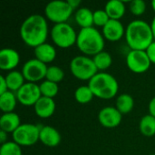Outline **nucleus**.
Returning a JSON list of instances; mask_svg holds the SVG:
<instances>
[{
	"mask_svg": "<svg viewBox=\"0 0 155 155\" xmlns=\"http://www.w3.org/2000/svg\"><path fill=\"white\" fill-rule=\"evenodd\" d=\"M48 35L46 19L38 14L28 16L21 25L20 36L23 42L30 47H37L45 44Z\"/></svg>",
	"mask_w": 155,
	"mask_h": 155,
	"instance_id": "1",
	"label": "nucleus"
},
{
	"mask_svg": "<svg viewBox=\"0 0 155 155\" xmlns=\"http://www.w3.org/2000/svg\"><path fill=\"white\" fill-rule=\"evenodd\" d=\"M126 43L132 50L146 51L153 42L151 25L143 20H134L125 28Z\"/></svg>",
	"mask_w": 155,
	"mask_h": 155,
	"instance_id": "2",
	"label": "nucleus"
},
{
	"mask_svg": "<svg viewBox=\"0 0 155 155\" xmlns=\"http://www.w3.org/2000/svg\"><path fill=\"white\" fill-rule=\"evenodd\" d=\"M76 45L83 54L94 56L104 51V38L94 27L83 28L77 35Z\"/></svg>",
	"mask_w": 155,
	"mask_h": 155,
	"instance_id": "3",
	"label": "nucleus"
},
{
	"mask_svg": "<svg viewBox=\"0 0 155 155\" xmlns=\"http://www.w3.org/2000/svg\"><path fill=\"white\" fill-rule=\"evenodd\" d=\"M88 86L94 96L104 100L114 98L119 90L117 80L107 73H97L89 81Z\"/></svg>",
	"mask_w": 155,
	"mask_h": 155,
	"instance_id": "4",
	"label": "nucleus"
},
{
	"mask_svg": "<svg viewBox=\"0 0 155 155\" xmlns=\"http://www.w3.org/2000/svg\"><path fill=\"white\" fill-rule=\"evenodd\" d=\"M70 71L75 78L83 81H90L98 73L93 58L85 55L74 57L70 63Z\"/></svg>",
	"mask_w": 155,
	"mask_h": 155,
	"instance_id": "5",
	"label": "nucleus"
},
{
	"mask_svg": "<svg viewBox=\"0 0 155 155\" xmlns=\"http://www.w3.org/2000/svg\"><path fill=\"white\" fill-rule=\"evenodd\" d=\"M51 38L55 45L60 48H69L76 45L77 34L67 23L56 24L51 30Z\"/></svg>",
	"mask_w": 155,
	"mask_h": 155,
	"instance_id": "6",
	"label": "nucleus"
},
{
	"mask_svg": "<svg viewBox=\"0 0 155 155\" xmlns=\"http://www.w3.org/2000/svg\"><path fill=\"white\" fill-rule=\"evenodd\" d=\"M73 8L67 1L54 0L48 3L45 8L46 17L53 23L62 24L66 23L73 13Z\"/></svg>",
	"mask_w": 155,
	"mask_h": 155,
	"instance_id": "7",
	"label": "nucleus"
},
{
	"mask_svg": "<svg viewBox=\"0 0 155 155\" xmlns=\"http://www.w3.org/2000/svg\"><path fill=\"white\" fill-rule=\"evenodd\" d=\"M40 128L32 124H22L13 134V140L20 146H32L39 140Z\"/></svg>",
	"mask_w": 155,
	"mask_h": 155,
	"instance_id": "8",
	"label": "nucleus"
},
{
	"mask_svg": "<svg viewBox=\"0 0 155 155\" xmlns=\"http://www.w3.org/2000/svg\"><path fill=\"white\" fill-rule=\"evenodd\" d=\"M47 66L45 64L37 60L36 58L28 60L24 64L22 74L28 83H36L45 78Z\"/></svg>",
	"mask_w": 155,
	"mask_h": 155,
	"instance_id": "9",
	"label": "nucleus"
},
{
	"mask_svg": "<svg viewBox=\"0 0 155 155\" xmlns=\"http://www.w3.org/2000/svg\"><path fill=\"white\" fill-rule=\"evenodd\" d=\"M151 64L146 51L131 50L126 56V64L128 68L135 74L145 73L150 68Z\"/></svg>",
	"mask_w": 155,
	"mask_h": 155,
	"instance_id": "10",
	"label": "nucleus"
},
{
	"mask_svg": "<svg viewBox=\"0 0 155 155\" xmlns=\"http://www.w3.org/2000/svg\"><path fill=\"white\" fill-rule=\"evenodd\" d=\"M17 102L25 106L35 105L41 98L40 86L35 83H25L16 93Z\"/></svg>",
	"mask_w": 155,
	"mask_h": 155,
	"instance_id": "11",
	"label": "nucleus"
},
{
	"mask_svg": "<svg viewBox=\"0 0 155 155\" xmlns=\"http://www.w3.org/2000/svg\"><path fill=\"white\" fill-rule=\"evenodd\" d=\"M123 119V114L117 110L116 107L106 106L103 108L98 114L99 123L105 128L117 127Z\"/></svg>",
	"mask_w": 155,
	"mask_h": 155,
	"instance_id": "12",
	"label": "nucleus"
},
{
	"mask_svg": "<svg viewBox=\"0 0 155 155\" xmlns=\"http://www.w3.org/2000/svg\"><path fill=\"white\" fill-rule=\"evenodd\" d=\"M103 35L105 39L111 42H116L125 35V29L120 20L110 19L103 27Z\"/></svg>",
	"mask_w": 155,
	"mask_h": 155,
	"instance_id": "13",
	"label": "nucleus"
},
{
	"mask_svg": "<svg viewBox=\"0 0 155 155\" xmlns=\"http://www.w3.org/2000/svg\"><path fill=\"white\" fill-rule=\"evenodd\" d=\"M20 62L18 52L13 48H3L0 51V68L4 71H14Z\"/></svg>",
	"mask_w": 155,
	"mask_h": 155,
	"instance_id": "14",
	"label": "nucleus"
},
{
	"mask_svg": "<svg viewBox=\"0 0 155 155\" xmlns=\"http://www.w3.org/2000/svg\"><path fill=\"white\" fill-rule=\"evenodd\" d=\"M39 141L47 147H56L61 142L59 132L52 126H43L40 128Z\"/></svg>",
	"mask_w": 155,
	"mask_h": 155,
	"instance_id": "15",
	"label": "nucleus"
},
{
	"mask_svg": "<svg viewBox=\"0 0 155 155\" xmlns=\"http://www.w3.org/2000/svg\"><path fill=\"white\" fill-rule=\"evenodd\" d=\"M35 112L40 118H49L55 111V103L53 98L41 96V98L34 105Z\"/></svg>",
	"mask_w": 155,
	"mask_h": 155,
	"instance_id": "16",
	"label": "nucleus"
},
{
	"mask_svg": "<svg viewBox=\"0 0 155 155\" xmlns=\"http://www.w3.org/2000/svg\"><path fill=\"white\" fill-rule=\"evenodd\" d=\"M35 56L37 60L46 64L55 59L56 50L52 45L45 43L35 48Z\"/></svg>",
	"mask_w": 155,
	"mask_h": 155,
	"instance_id": "17",
	"label": "nucleus"
},
{
	"mask_svg": "<svg viewBox=\"0 0 155 155\" xmlns=\"http://www.w3.org/2000/svg\"><path fill=\"white\" fill-rule=\"evenodd\" d=\"M21 125L20 118L17 114L6 113L4 114L0 118V128L5 133H14Z\"/></svg>",
	"mask_w": 155,
	"mask_h": 155,
	"instance_id": "18",
	"label": "nucleus"
},
{
	"mask_svg": "<svg viewBox=\"0 0 155 155\" xmlns=\"http://www.w3.org/2000/svg\"><path fill=\"white\" fill-rule=\"evenodd\" d=\"M104 10L110 19L119 20L125 14V5L121 0H111L106 3Z\"/></svg>",
	"mask_w": 155,
	"mask_h": 155,
	"instance_id": "19",
	"label": "nucleus"
},
{
	"mask_svg": "<svg viewBox=\"0 0 155 155\" xmlns=\"http://www.w3.org/2000/svg\"><path fill=\"white\" fill-rule=\"evenodd\" d=\"M75 22L79 26H81V29L83 28H88L93 27L94 25V12H92L87 7H82L79 8L75 13Z\"/></svg>",
	"mask_w": 155,
	"mask_h": 155,
	"instance_id": "20",
	"label": "nucleus"
},
{
	"mask_svg": "<svg viewBox=\"0 0 155 155\" xmlns=\"http://www.w3.org/2000/svg\"><path fill=\"white\" fill-rule=\"evenodd\" d=\"M8 91L16 93L24 84H25V77L21 72L18 71H11L5 76Z\"/></svg>",
	"mask_w": 155,
	"mask_h": 155,
	"instance_id": "21",
	"label": "nucleus"
},
{
	"mask_svg": "<svg viewBox=\"0 0 155 155\" xmlns=\"http://www.w3.org/2000/svg\"><path fill=\"white\" fill-rule=\"evenodd\" d=\"M16 95L11 91H7L5 94H0V108L4 114L12 113L16 106Z\"/></svg>",
	"mask_w": 155,
	"mask_h": 155,
	"instance_id": "22",
	"label": "nucleus"
},
{
	"mask_svg": "<svg viewBox=\"0 0 155 155\" xmlns=\"http://www.w3.org/2000/svg\"><path fill=\"white\" fill-rule=\"evenodd\" d=\"M134 105V98L128 94H120L116 99V108L122 114L130 113Z\"/></svg>",
	"mask_w": 155,
	"mask_h": 155,
	"instance_id": "23",
	"label": "nucleus"
},
{
	"mask_svg": "<svg viewBox=\"0 0 155 155\" xmlns=\"http://www.w3.org/2000/svg\"><path fill=\"white\" fill-rule=\"evenodd\" d=\"M140 131L141 133L147 137L153 136L155 134V117L150 114L144 115L140 121Z\"/></svg>",
	"mask_w": 155,
	"mask_h": 155,
	"instance_id": "24",
	"label": "nucleus"
},
{
	"mask_svg": "<svg viewBox=\"0 0 155 155\" xmlns=\"http://www.w3.org/2000/svg\"><path fill=\"white\" fill-rule=\"evenodd\" d=\"M94 93L88 85H82L74 92V98L77 103L85 104L90 103L94 98Z\"/></svg>",
	"mask_w": 155,
	"mask_h": 155,
	"instance_id": "25",
	"label": "nucleus"
},
{
	"mask_svg": "<svg viewBox=\"0 0 155 155\" xmlns=\"http://www.w3.org/2000/svg\"><path fill=\"white\" fill-rule=\"evenodd\" d=\"M93 60H94V64L96 65L98 71L99 70L103 71V70L108 69L112 65V63H113V59H112L111 54L105 51L100 52L99 54H95L93 57Z\"/></svg>",
	"mask_w": 155,
	"mask_h": 155,
	"instance_id": "26",
	"label": "nucleus"
},
{
	"mask_svg": "<svg viewBox=\"0 0 155 155\" xmlns=\"http://www.w3.org/2000/svg\"><path fill=\"white\" fill-rule=\"evenodd\" d=\"M39 86H40L42 96L48 97V98L54 99V97L58 94V91H59L58 84H55L47 80L44 81Z\"/></svg>",
	"mask_w": 155,
	"mask_h": 155,
	"instance_id": "27",
	"label": "nucleus"
},
{
	"mask_svg": "<svg viewBox=\"0 0 155 155\" xmlns=\"http://www.w3.org/2000/svg\"><path fill=\"white\" fill-rule=\"evenodd\" d=\"M64 72L60 67L52 65L47 68V72L45 75V79L47 81L58 84L64 79Z\"/></svg>",
	"mask_w": 155,
	"mask_h": 155,
	"instance_id": "28",
	"label": "nucleus"
},
{
	"mask_svg": "<svg viewBox=\"0 0 155 155\" xmlns=\"http://www.w3.org/2000/svg\"><path fill=\"white\" fill-rule=\"evenodd\" d=\"M0 155H23L21 146L16 143L6 142L5 143L1 145L0 148Z\"/></svg>",
	"mask_w": 155,
	"mask_h": 155,
	"instance_id": "29",
	"label": "nucleus"
},
{
	"mask_svg": "<svg viewBox=\"0 0 155 155\" xmlns=\"http://www.w3.org/2000/svg\"><path fill=\"white\" fill-rule=\"evenodd\" d=\"M110 20L105 10H96L94 12V25L104 27Z\"/></svg>",
	"mask_w": 155,
	"mask_h": 155,
	"instance_id": "30",
	"label": "nucleus"
},
{
	"mask_svg": "<svg viewBox=\"0 0 155 155\" xmlns=\"http://www.w3.org/2000/svg\"><path fill=\"white\" fill-rule=\"evenodd\" d=\"M130 10L133 15L140 16L146 10V4L143 0H134L130 3Z\"/></svg>",
	"mask_w": 155,
	"mask_h": 155,
	"instance_id": "31",
	"label": "nucleus"
},
{
	"mask_svg": "<svg viewBox=\"0 0 155 155\" xmlns=\"http://www.w3.org/2000/svg\"><path fill=\"white\" fill-rule=\"evenodd\" d=\"M146 53H147V55L151 61V63L155 64V41H153L150 46L146 49Z\"/></svg>",
	"mask_w": 155,
	"mask_h": 155,
	"instance_id": "32",
	"label": "nucleus"
},
{
	"mask_svg": "<svg viewBox=\"0 0 155 155\" xmlns=\"http://www.w3.org/2000/svg\"><path fill=\"white\" fill-rule=\"evenodd\" d=\"M7 91H8V87H7L5 77L1 75L0 76V94H3Z\"/></svg>",
	"mask_w": 155,
	"mask_h": 155,
	"instance_id": "33",
	"label": "nucleus"
},
{
	"mask_svg": "<svg viewBox=\"0 0 155 155\" xmlns=\"http://www.w3.org/2000/svg\"><path fill=\"white\" fill-rule=\"evenodd\" d=\"M149 113L151 115L155 117V96L149 103Z\"/></svg>",
	"mask_w": 155,
	"mask_h": 155,
	"instance_id": "34",
	"label": "nucleus"
},
{
	"mask_svg": "<svg viewBox=\"0 0 155 155\" xmlns=\"http://www.w3.org/2000/svg\"><path fill=\"white\" fill-rule=\"evenodd\" d=\"M67 2H68V4L70 5V6H71L73 9L77 8V7L80 5V4H81V1H80V0H68Z\"/></svg>",
	"mask_w": 155,
	"mask_h": 155,
	"instance_id": "35",
	"label": "nucleus"
},
{
	"mask_svg": "<svg viewBox=\"0 0 155 155\" xmlns=\"http://www.w3.org/2000/svg\"><path fill=\"white\" fill-rule=\"evenodd\" d=\"M6 138H7V133H5V131H0V143L2 144L6 143Z\"/></svg>",
	"mask_w": 155,
	"mask_h": 155,
	"instance_id": "36",
	"label": "nucleus"
},
{
	"mask_svg": "<svg viewBox=\"0 0 155 155\" xmlns=\"http://www.w3.org/2000/svg\"><path fill=\"white\" fill-rule=\"evenodd\" d=\"M151 27H152L153 35V37H154V40H155V16L153 17V21H152V24H151Z\"/></svg>",
	"mask_w": 155,
	"mask_h": 155,
	"instance_id": "37",
	"label": "nucleus"
},
{
	"mask_svg": "<svg viewBox=\"0 0 155 155\" xmlns=\"http://www.w3.org/2000/svg\"><path fill=\"white\" fill-rule=\"evenodd\" d=\"M152 7H153V9L154 10L155 12V0H153V1L152 2Z\"/></svg>",
	"mask_w": 155,
	"mask_h": 155,
	"instance_id": "38",
	"label": "nucleus"
},
{
	"mask_svg": "<svg viewBox=\"0 0 155 155\" xmlns=\"http://www.w3.org/2000/svg\"><path fill=\"white\" fill-rule=\"evenodd\" d=\"M150 155H155V153H153V154H150Z\"/></svg>",
	"mask_w": 155,
	"mask_h": 155,
	"instance_id": "39",
	"label": "nucleus"
}]
</instances>
